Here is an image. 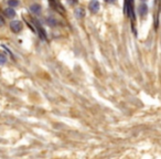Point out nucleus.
<instances>
[{
  "instance_id": "f257e3e1",
  "label": "nucleus",
  "mask_w": 161,
  "mask_h": 159,
  "mask_svg": "<svg viewBox=\"0 0 161 159\" xmlns=\"http://www.w3.org/2000/svg\"><path fill=\"white\" fill-rule=\"evenodd\" d=\"M124 12H125V15H127L128 17L130 18L131 21L135 19V15H134V0H125Z\"/></svg>"
},
{
  "instance_id": "f03ea898",
  "label": "nucleus",
  "mask_w": 161,
  "mask_h": 159,
  "mask_svg": "<svg viewBox=\"0 0 161 159\" xmlns=\"http://www.w3.org/2000/svg\"><path fill=\"white\" fill-rule=\"evenodd\" d=\"M10 29H11L12 32L18 33V32H20L21 29H22V23H21L20 21H18V20L11 21V23H10Z\"/></svg>"
},
{
  "instance_id": "7ed1b4c3",
  "label": "nucleus",
  "mask_w": 161,
  "mask_h": 159,
  "mask_svg": "<svg viewBox=\"0 0 161 159\" xmlns=\"http://www.w3.org/2000/svg\"><path fill=\"white\" fill-rule=\"evenodd\" d=\"M34 25H35V27H36V30H38V33H39V35H40V38L42 39V40H45L46 39V33H45V31H44V29H43V27L36 20H33Z\"/></svg>"
},
{
  "instance_id": "20e7f679",
  "label": "nucleus",
  "mask_w": 161,
  "mask_h": 159,
  "mask_svg": "<svg viewBox=\"0 0 161 159\" xmlns=\"http://www.w3.org/2000/svg\"><path fill=\"white\" fill-rule=\"evenodd\" d=\"M88 8H89V10H91V12L96 13V12L98 11V9H99V2H98L97 0H92V1L89 2Z\"/></svg>"
},
{
  "instance_id": "39448f33",
  "label": "nucleus",
  "mask_w": 161,
  "mask_h": 159,
  "mask_svg": "<svg viewBox=\"0 0 161 159\" xmlns=\"http://www.w3.org/2000/svg\"><path fill=\"white\" fill-rule=\"evenodd\" d=\"M30 11L34 13V15H40L41 13V6L38 5V3H34L30 6Z\"/></svg>"
},
{
  "instance_id": "423d86ee",
  "label": "nucleus",
  "mask_w": 161,
  "mask_h": 159,
  "mask_svg": "<svg viewBox=\"0 0 161 159\" xmlns=\"http://www.w3.org/2000/svg\"><path fill=\"white\" fill-rule=\"evenodd\" d=\"M5 13H6V16L8 18H15L16 17V11H15V9L11 8V7H9L5 10Z\"/></svg>"
},
{
  "instance_id": "0eeeda50",
  "label": "nucleus",
  "mask_w": 161,
  "mask_h": 159,
  "mask_svg": "<svg viewBox=\"0 0 161 159\" xmlns=\"http://www.w3.org/2000/svg\"><path fill=\"white\" fill-rule=\"evenodd\" d=\"M139 13H140V16H142V17H144L147 13H148V7L146 6V5H141L140 7H139Z\"/></svg>"
},
{
  "instance_id": "6e6552de",
  "label": "nucleus",
  "mask_w": 161,
  "mask_h": 159,
  "mask_svg": "<svg viewBox=\"0 0 161 159\" xmlns=\"http://www.w3.org/2000/svg\"><path fill=\"white\" fill-rule=\"evenodd\" d=\"M46 23H48L49 25H51V27H55L56 23H58V21H56L54 18L50 17V18H48V19H46Z\"/></svg>"
},
{
  "instance_id": "1a4fd4ad",
  "label": "nucleus",
  "mask_w": 161,
  "mask_h": 159,
  "mask_svg": "<svg viewBox=\"0 0 161 159\" xmlns=\"http://www.w3.org/2000/svg\"><path fill=\"white\" fill-rule=\"evenodd\" d=\"M8 5L10 6V7H11V8H13V7H17V6H19V1H18V0H9Z\"/></svg>"
},
{
  "instance_id": "9d476101",
  "label": "nucleus",
  "mask_w": 161,
  "mask_h": 159,
  "mask_svg": "<svg viewBox=\"0 0 161 159\" xmlns=\"http://www.w3.org/2000/svg\"><path fill=\"white\" fill-rule=\"evenodd\" d=\"M6 62H7V58H6V55H3L2 53H0V65L6 64Z\"/></svg>"
},
{
  "instance_id": "9b49d317",
  "label": "nucleus",
  "mask_w": 161,
  "mask_h": 159,
  "mask_svg": "<svg viewBox=\"0 0 161 159\" xmlns=\"http://www.w3.org/2000/svg\"><path fill=\"white\" fill-rule=\"evenodd\" d=\"M77 18H81L82 16H84V11L82 9H77Z\"/></svg>"
},
{
  "instance_id": "f8f14e48",
  "label": "nucleus",
  "mask_w": 161,
  "mask_h": 159,
  "mask_svg": "<svg viewBox=\"0 0 161 159\" xmlns=\"http://www.w3.org/2000/svg\"><path fill=\"white\" fill-rule=\"evenodd\" d=\"M106 2H108V3H115L116 2V0H105Z\"/></svg>"
},
{
  "instance_id": "ddd939ff",
  "label": "nucleus",
  "mask_w": 161,
  "mask_h": 159,
  "mask_svg": "<svg viewBox=\"0 0 161 159\" xmlns=\"http://www.w3.org/2000/svg\"><path fill=\"white\" fill-rule=\"evenodd\" d=\"M141 1H144V0H141Z\"/></svg>"
}]
</instances>
